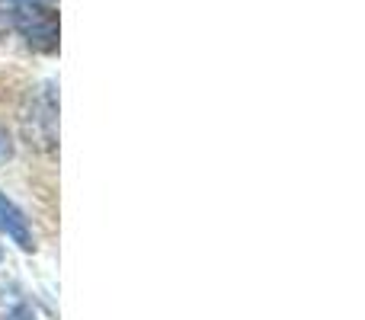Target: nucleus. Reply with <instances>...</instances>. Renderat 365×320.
Returning a JSON list of instances; mask_svg holds the SVG:
<instances>
[{
  "label": "nucleus",
  "instance_id": "nucleus-4",
  "mask_svg": "<svg viewBox=\"0 0 365 320\" xmlns=\"http://www.w3.org/2000/svg\"><path fill=\"white\" fill-rule=\"evenodd\" d=\"M10 151H13V145H10V135L0 128V163H4L6 158H10Z\"/></svg>",
  "mask_w": 365,
  "mask_h": 320
},
{
  "label": "nucleus",
  "instance_id": "nucleus-2",
  "mask_svg": "<svg viewBox=\"0 0 365 320\" xmlns=\"http://www.w3.org/2000/svg\"><path fill=\"white\" fill-rule=\"evenodd\" d=\"M29 135H36V141L51 151L55 148V135H58V100H55V87L42 83L36 90L32 100V113H29Z\"/></svg>",
  "mask_w": 365,
  "mask_h": 320
},
{
  "label": "nucleus",
  "instance_id": "nucleus-3",
  "mask_svg": "<svg viewBox=\"0 0 365 320\" xmlns=\"http://www.w3.org/2000/svg\"><path fill=\"white\" fill-rule=\"evenodd\" d=\"M0 231H4L19 250H32V247H36V237H32V231H29L26 215L19 212L4 192H0Z\"/></svg>",
  "mask_w": 365,
  "mask_h": 320
},
{
  "label": "nucleus",
  "instance_id": "nucleus-1",
  "mask_svg": "<svg viewBox=\"0 0 365 320\" xmlns=\"http://www.w3.org/2000/svg\"><path fill=\"white\" fill-rule=\"evenodd\" d=\"M13 26L26 36V42L42 51H51L58 45V16L38 4H19L13 10Z\"/></svg>",
  "mask_w": 365,
  "mask_h": 320
},
{
  "label": "nucleus",
  "instance_id": "nucleus-5",
  "mask_svg": "<svg viewBox=\"0 0 365 320\" xmlns=\"http://www.w3.org/2000/svg\"><path fill=\"white\" fill-rule=\"evenodd\" d=\"M13 320H29V314H26V311H19V314L13 317Z\"/></svg>",
  "mask_w": 365,
  "mask_h": 320
},
{
  "label": "nucleus",
  "instance_id": "nucleus-6",
  "mask_svg": "<svg viewBox=\"0 0 365 320\" xmlns=\"http://www.w3.org/2000/svg\"><path fill=\"white\" fill-rule=\"evenodd\" d=\"M19 4H38V0H19Z\"/></svg>",
  "mask_w": 365,
  "mask_h": 320
}]
</instances>
